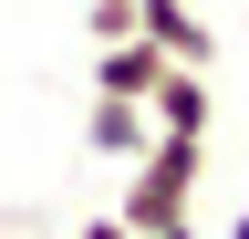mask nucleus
I'll return each mask as SVG.
<instances>
[{
	"instance_id": "obj_1",
	"label": "nucleus",
	"mask_w": 249,
	"mask_h": 239,
	"mask_svg": "<svg viewBox=\"0 0 249 239\" xmlns=\"http://www.w3.org/2000/svg\"><path fill=\"white\" fill-rule=\"evenodd\" d=\"M197 177H208V135H145V156H135V177H124L114 219H124V229L187 219V198H197Z\"/></svg>"
},
{
	"instance_id": "obj_2",
	"label": "nucleus",
	"mask_w": 249,
	"mask_h": 239,
	"mask_svg": "<svg viewBox=\"0 0 249 239\" xmlns=\"http://www.w3.org/2000/svg\"><path fill=\"white\" fill-rule=\"evenodd\" d=\"M135 32L166 52V63H187V73H218V32L187 11V0H135Z\"/></svg>"
},
{
	"instance_id": "obj_3",
	"label": "nucleus",
	"mask_w": 249,
	"mask_h": 239,
	"mask_svg": "<svg viewBox=\"0 0 249 239\" xmlns=\"http://www.w3.org/2000/svg\"><path fill=\"white\" fill-rule=\"evenodd\" d=\"M145 114H156V135H208V125H218V83L187 73V63H166L156 94H145Z\"/></svg>"
},
{
	"instance_id": "obj_4",
	"label": "nucleus",
	"mask_w": 249,
	"mask_h": 239,
	"mask_svg": "<svg viewBox=\"0 0 249 239\" xmlns=\"http://www.w3.org/2000/svg\"><path fill=\"white\" fill-rule=\"evenodd\" d=\"M145 135H156V114H145L135 94H93V114H83V146H93L104 166H135V156H145Z\"/></svg>"
},
{
	"instance_id": "obj_5",
	"label": "nucleus",
	"mask_w": 249,
	"mask_h": 239,
	"mask_svg": "<svg viewBox=\"0 0 249 239\" xmlns=\"http://www.w3.org/2000/svg\"><path fill=\"white\" fill-rule=\"evenodd\" d=\"M156 73H166V52H156L145 32H124V42H93V94H156Z\"/></svg>"
},
{
	"instance_id": "obj_6",
	"label": "nucleus",
	"mask_w": 249,
	"mask_h": 239,
	"mask_svg": "<svg viewBox=\"0 0 249 239\" xmlns=\"http://www.w3.org/2000/svg\"><path fill=\"white\" fill-rule=\"evenodd\" d=\"M135 32V0H93V42H124Z\"/></svg>"
},
{
	"instance_id": "obj_7",
	"label": "nucleus",
	"mask_w": 249,
	"mask_h": 239,
	"mask_svg": "<svg viewBox=\"0 0 249 239\" xmlns=\"http://www.w3.org/2000/svg\"><path fill=\"white\" fill-rule=\"evenodd\" d=\"M73 239H135V229H124V219H114V208H104V219H83Z\"/></svg>"
},
{
	"instance_id": "obj_8",
	"label": "nucleus",
	"mask_w": 249,
	"mask_h": 239,
	"mask_svg": "<svg viewBox=\"0 0 249 239\" xmlns=\"http://www.w3.org/2000/svg\"><path fill=\"white\" fill-rule=\"evenodd\" d=\"M135 239H197V219H156V229H135Z\"/></svg>"
},
{
	"instance_id": "obj_9",
	"label": "nucleus",
	"mask_w": 249,
	"mask_h": 239,
	"mask_svg": "<svg viewBox=\"0 0 249 239\" xmlns=\"http://www.w3.org/2000/svg\"><path fill=\"white\" fill-rule=\"evenodd\" d=\"M229 239H249V208H239V219H229Z\"/></svg>"
}]
</instances>
